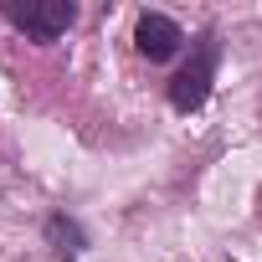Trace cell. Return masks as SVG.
Here are the masks:
<instances>
[{"label": "cell", "instance_id": "1", "mask_svg": "<svg viewBox=\"0 0 262 262\" xmlns=\"http://www.w3.org/2000/svg\"><path fill=\"white\" fill-rule=\"evenodd\" d=\"M216 62H221V41L216 36H195L190 47V62L170 77V103L180 113H195L206 98H211V82H216Z\"/></svg>", "mask_w": 262, "mask_h": 262}, {"label": "cell", "instance_id": "2", "mask_svg": "<svg viewBox=\"0 0 262 262\" xmlns=\"http://www.w3.org/2000/svg\"><path fill=\"white\" fill-rule=\"evenodd\" d=\"M6 21L16 31H26L31 41H57L72 21H77V6L72 0H6Z\"/></svg>", "mask_w": 262, "mask_h": 262}, {"label": "cell", "instance_id": "3", "mask_svg": "<svg viewBox=\"0 0 262 262\" xmlns=\"http://www.w3.org/2000/svg\"><path fill=\"white\" fill-rule=\"evenodd\" d=\"M180 41H185V31H180L170 16H160V11H144L139 26H134V47H139V57H149V62H170V57L180 52Z\"/></svg>", "mask_w": 262, "mask_h": 262}, {"label": "cell", "instance_id": "4", "mask_svg": "<svg viewBox=\"0 0 262 262\" xmlns=\"http://www.w3.org/2000/svg\"><path fill=\"white\" fill-rule=\"evenodd\" d=\"M47 236L57 242V252H62L67 262H72V257H77V247H82V231H77L67 216H52V221H47Z\"/></svg>", "mask_w": 262, "mask_h": 262}]
</instances>
